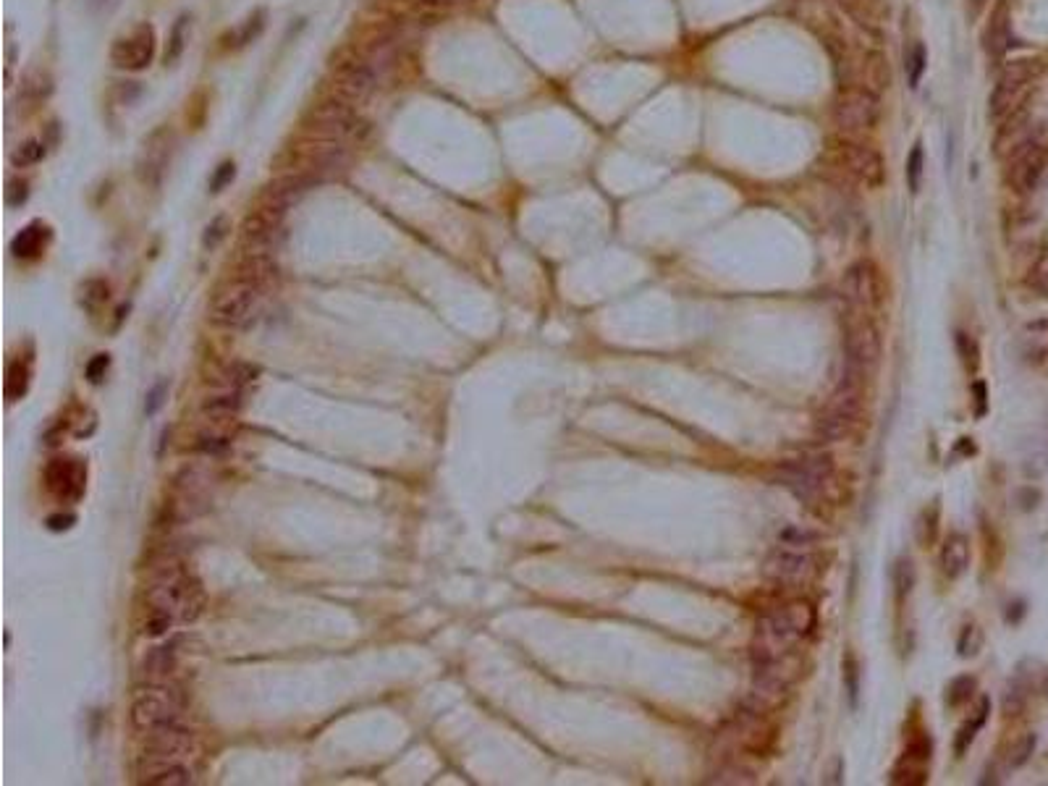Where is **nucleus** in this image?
Listing matches in <instances>:
<instances>
[{
  "mask_svg": "<svg viewBox=\"0 0 1048 786\" xmlns=\"http://www.w3.org/2000/svg\"><path fill=\"white\" fill-rule=\"evenodd\" d=\"M160 393H163V386H158V388H155V391L150 393V404H147V412H150V414L155 412V409L160 407V401H163V399H160Z\"/></svg>",
  "mask_w": 1048,
  "mask_h": 786,
  "instance_id": "de8ad7c7",
  "label": "nucleus"
},
{
  "mask_svg": "<svg viewBox=\"0 0 1048 786\" xmlns=\"http://www.w3.org/2000/svg\"><path fill=\"white\" fill-rule=\"evenodd\" d=\"M831 118L844 137H868L881 121V97L870 87L849 84L836 95L834 105H831Z\"/></svg>",
  "mask_w": 1048,
  "mask_h": 786,
  "instance_id": "20e7f679",
  "label": "nucleus"
},
{
  "mask_svg": "<svg viewBox=\"0 0 1048 786\" xmlns=\"http://www.w3.org/2000/svg\"><path fill=\"white\" fill-rule=\"evenodd\" d=\"M48 239H50V231L45 223H40V221L29 223L27 228H21L14 242H11V252H14V257L29 260V257L40 255Z\"/></svg>",
  "mask_w": 1048,
  "mask_h": 786,
  "instance_id": "4be33fe9",
  "label": "nucleus"
},
{
  "mask_svg": "<svg viewBox=\"0 0 1048 786\" xmlns=\"http://www.w3.org/2000/svg\"><path fill=\"white\" fill-rule=\"evenodd\" d=\"M831 158L836 171L847 176L852 184L862 189H878L886 181V163L883 155L860 137H836L831 142Z\"/></svg>",
  "mask_w": 1048,
  "mask_h": 786,
  "instance_id": "7ed1b4c3",
  "label": "nucleus"
},
{
  "mask_svg": "<svg viewBox=\"0 0 1048 786\" xmlns=\"http://www.w3.org/2000/svg\"><path fill=\"white\" fill-rule=\"evenodd\" d=\"M262 29H265V11H255V14L249 16L242 27L234 32V48H244L249 42H255Z\"/></svg>",
  "mask_w": 1048,
  "mask_h": 786,
  "instance_id": "c756f323",
  "label": "nucleus"
},
{
  "mask_svg": "<svg viewBox=\"0 0 1048 786\" xmlns=\"http://www.w3.org/2000/svg\"><path fill=\"white\" fill-rule=\"evenodd\" d=\"M815 629V608L807 600H786L758 619L752 655L755 663L794 655Z\"/></svg>",
  "mask_w": 1048,
  "mask_h": 786,
  "instance_id": "f03ea898",
  "label": "nucleus"
},
{
  "mask_svg": "<svg viewBox=\"0 0 1048 786\" xmlns=\"http://www.w3.org/2000/svg\"><path fill=\"white\" fill-rule=\"evenodd\" d=\"M920 179H923V147L915 145L907 158V184L912 192H920Z\"/></svg>",
  "mask_w": 1048,
  "mask_h": 786,
  "instance_id": "c9c22d12",
  "label": "nucleus"
},
{
  "mask_svg": "<svg viewBox=\"0 0 1048 786\" xmlns=\"http://www.w3.org/2000/svg\"><path fill=\"white\" fill-rule=\"evenodd\" d=\"M29 388V365H24L21 359L8 365V380H6V396L8 401H19Z\"/></svg>",
  "mask_w": 1048,
  "mask_h": 786,
  "instance_id": "cd10ccee",
  "label": "nucleus"
},
{
  "mask_svg": "<svg viewBox=\"0 0 1048 786\" xmlns=\"http://www.w3.org/2000/svg\"><path fill=\"white\" fill-rule=\"evenodd\" d=\"M860 386L862 378L847 373V380L842 383V388L831 396V401L823 409L821 420H818V435L826 438V441H842L847 435L855 433V428L860 425Z\"/></svg>",
  "mask_w": 1048,
  "mask_h": 786,
  "instance_id": "1a4fd4ad",
  "label": "nucleus"
},
{
  "mask_svg": "<svg viewBox=\"0 0 1048 786\" xmlns=\"http://www.w3.org/2000/svg\"><path fill=\"white\" fill-rule=\"evenodd\" d=\"M967 566H970V540L962 532H954L941 548V569L949 580H957L959 574H965Z\"/></svg>",
  "mask_w": 1048,
  "mask_h": 786,
  "instance_id": "412c9836",
  "label": "nucleus"
},
{
  "mask_svg": "<svg viewBox=\"0 0 1048 786\" xmlns=\"http://www.w3.org/2000/svg\"><path fill=\"white\" fill-rule=\"evenodd\" d=\"M881 359V333L873 315L852 310L847 323V373L855 378H868Z\"/></svg>",
  "mask_w": 1048,
  "mask_h": 786,
  "instance_id": "9b49d317",
  "label": "nucleus"
},
{
  "mask_svg": "<svg viewBox=\"0 0 1048 786\" xmlns=\"http://www.w3.org/2000/svg\"><path fill=\"white\" fill-rule=\"evenodd\" d=\"M834 480V459L828 454H815L789 462L781 467V483L792 488L800 498L821 496L823 490Z\"/></svg>",
  "mask_w": 1048,
  "mask_h": 786,
  "instance_id": "2eb2a0df",
  "label": "nucleus"
},
{
  "mask_svg": "<svg viewBox=\"0 0 1048 786\" xmlns=\"http://www.w3.org/2000/svg\"><path fill=\"white\" fill-rule=\"evenodd\" d=\"M48 524H50V530H69L71 524H74V517H71V514L69 517H50Z\"/></svg>",
  "mask_w": 1048,
  "mask_h": 786,
  "instance_id": "49530a36",
  "label": "nucleus"
},
{
  "mask_svg": "<svg viewBox=\"0 0 1048 786\" xmlns=\"http://www.w3.org/2000/svg\"><path fill=\"white\" fill-rule=\"evenodd\" d=\"M973 690H975L973 676H959V679H954V682L949 684V705H959V703H965V700H970Z\"/></svg>",
  "mask_w": 1048,
  "mask_h": 786,
  "instance_id": "4c0bfd02",
  "label": "nucleus"
},
{
  "mask_svg": "<svg viewBox=\"0 0 1048 786\" xmlns=\"http://www.w3.org/2000/svg\"><path fill=\"white\" fill-rule=\"evenodd\" d=\"M139 781L147 786H187L194 781V773L187 763H173V766H163L150 773H142Z\"/></svg>",
  "mask_w": 1048,
  "mask_h": 786,
  "instance_id": "5701e85b",
  "label": "nucleus"
},
{
  "mask_svg": "<svg viewBox=\"0 0 1048 786\" xmlns=\"http://www.w3.org/2000/svg\"><path fill=\"white\" fill-rule=\"evenodd\" d=\"M333 82H336L333 87L341 100H346L349 105H359L365 103L378 87V69L367 58H352V61H344L338 66Z\"/></svg>",
  "mask_w": 1048,
  "mask_h": 786,
  "instance_id": "dca6fc26",
  "label": "nucleus"
},
{
  "mask_svg": "<svg viewBox=\"0 0 1048 786\" xmlns=\"http://www.w3.org/2000/svg\"><path fill=\"white\" fill-rule=\"evenodd\" d=\"M1038 76H1041V61L1022 58V61L1007 63L999 74V82L993 87L991 97H988V113H991L993 121H1004L1014 111L1025 108Z\"/></svg>",
  "mask_w": 1048,
  "mask_h": 786,
  "instance_id": "0eeeda50",
  "label": "nucleus"
},
{
  "mask_svg": "<svg viewBox=\"0 0 1048 786\" xmlns=\"http://www.w3.org/2000/svg\"><path fill=\"white\" fill-rule=\"evenodd\" d=\"M763 574H766V580H771L773 585L797 590V587H807L821 574V561H818L815 553L781 545V548H776L766 559Z\"/></svg>",
  "mask_w": 1048,
  "mask_h": 786,
  "instance_id": "4468645a",
  "label": "nucleus"
},
{
  "mask_svg": "<svg viewBox=\"0 0 1048 786\" xmlns=\"http://www.w3.org/2000/svg\"><path fill=\"white\" fill-rule=\"evenodd\" d=\"M239 409H242V399H239L236 393H226V396L207 399L202 412H205L210 420H231Z\"/></svg>",
  "mask_w": 1048,
  "mask_h": 786,
  "instance_id": "bb28decb",
  "label": "nucleus"
},
{
  "mask_svg": "<svg viewBox=\"0 0 1048 786\" xmlns=\"http://www.w3.org/2000/svg\"><path fill=\"white\" fill-rule=\"evenodd\" d=\"M310 137L328 139L338 145H349V142H362L367 137V124L359 118L352 105L346 100H331V103H320L310 113Z\"/></svg>",
  "mask_w": 1048,
  "mask_h": 786,
  "instance_id": "6e6552de",
  "label": "nucleus"
},
{
  "mask_svg": "<svg viewBox=\"0 0 1048 786\" xmlns=\"http://www.w3.org/2000/svg\"><path fill=\"white\" fill-rule=\"evenodd\" d=\"M45 142L42 139H29V142H24V145H19L14 150V155H11V160H14V166L16 168H27V166H37L42 158H45Z\"/></svg>",
  "mask_w": 1048,
  "mask_h": 786,
  "instance_id": "c85d7f7f",
  "label": "nucleus"
},
{
  "mask_svg": "<svg viewBox=\"0 0 1048 786\" xmlns=\"http://www.w3.org/2000/svg\"><path fill=\"white\" fill-rule=\"evenodd\" d=\"M226 231H228V223L226 218H215L210 226H207V234H205V247L207 249H215L218 244L226 239Z\"/></svg>",
  "mask_w": 1048,
  "mask_h": 786,
  "instance_id": "a19ab883",
  "label": "nucleus"
},
{
  "mask_svg": "<svg viewBox=\"0 0 1048 786\" xmlns=\"http://www.w3.org/2000/svg\"><path fill=\"white\" fill-rule=\"evenodd\" d=\"M928 771H931V739L923 734L907 745L897 766L891 768L889 781L902 786H923L928 781Z\"/></svg>",
  "mask_w": 1048,
  "mask_h": 786,
  "instance_id": "a211bd4d",
  "label": "nucleus"
},
{
  "mask_svg": "<svg viewBox=\"0 0 1048 786\" xmlns=\"http://www.w3.org/2000/svg\"><path fill=\"white\" fill-rule=\"evenodd\" d=\"M925 63H928V53H925L923 42H915L912 50L907 53V76H910V87H917L920 79L925 74Z\"/></svg>",
  "mask_w": 1048,
  "mask_h": 786,
  "instance_id": "7c9ffc66",
  "label": "nucleus"
},
{
  "mask_svg": "<svg viewBox=\"0 0 1048 786\" xmlns=\"http://www.w3.org/2000/svg\"><path fill=\"white\" fill-rule=\"evenodd\" d=\"M1028 695H1030V684L1028 682H1022V679H1014L1012 687H1009V695H1007V703H1004V711L1009 713V716H1017V713L1025 708V703H1028Z\"/></svg>",
  "mask_w": 1048,
  "mask_h": 786,
  "instance_id": "72a5a7b5",
  "label": "nucleus"
},
{
  "mask_svg": "<svg viewBox=\"0 0 1048 786\" xmlns=\"http://www.w3.org/2000/svg\"><path fill=\"white\" fill-rule=\"evenodd\" d=\"M200 449L207 451V454H221L226 449V441H221V438H202Z\"/></svg>",
  "mask_w": 1048,
  "mask_h": 786,
  "instance_id": "a18cd8bd",
  "label": "nucleus"
},
{
  "mask_svg": "<svg viewBox=\"0 0 1048 786\" xmlns=\"http://www.w3.org/2000/svg\"><path fill=\"white\" fill-rule=\"evenodd\" d=\"M194 750H197L194 734L181 729L179 724H166L147 731V745L142 763H139V776L155 771V768L173 766V763H187V758Z\"/></svg>",
  "mask_w": 1048,
  "mask_h": 786,
  "instance_id": "9d476101",
  "label": "nucleus"
},
{
  "mask_svg": "<svg viewBox=\"0 0 1048 786\" xmlns=\"http://www.w3.org/2000/svg\"><path fill=\"white\" fill-rule=\"evenodd\" d=\"M84 480H87V469L79 459H53L45 467V483L56 498L71 504L84 496Z\"/></svg>",
  "mask_w": 1048,
  "mask_h": 786,
  "instance_id": "6ab92c4d",
  "label": "nucleus"
},
{
  "mask_svg": "<svg viewBox=\"0 0 1048 786\" xmlns=\"http://www.w3.org/2000/svg\"><path fill=\"white\" fill-rule=\"evenodd\" d=\"M173 666H176V655H173V648H155L150 650V655L145 658V674L150 676V679H166L168 674L173 671Z\"/></svg>",
  "mask_w": 1048,
  "mask_h": 786,
  "instance_id": "a878e982",
  "label": "nucleus"
},
{
  "mask_svg": "<svg viewBox=\"0 0 1048 786\" xmlns=\"http://www.w3.org/2000/svg\"><path fill=\"white\" fill-rule=\"evenodd\" d=\"M108 3H111V0H90L92 8H105V6H108Z\"/></svg>",
  "mask_w": 1048,
  "mask_h": 786,
  "instance_id": "09e8293b",
  "label": "nucleus"
},
{
  "mask_svg": "<svg viewBox=\"0 0 1048 786\" xmlns=\"http://www.w3.org/2000/svg\"><path fill=\"white\" fill-rule=\"evenodd\" d=\"M844 682H847L849 703L857 705V695H860V669H857V661L852 653H849L847 661H844Z\"/></svg>",
  "mask_w": 1048,
  "mask_h": 786,
  "instance_id": "e433bc0d",
  "label": "nucleus"
},
{
  "mask_svg": "<svg viewBox=\"0 0 1048 786\" xmlns=\"http://www.w3.org/2000/svg\"><path fill=\"white\" fill-rule=\"evenodd\" d=\"M108 365H111L108 354H97L90 365H87V380H90V383H100V380L105 378V370H108Z\"/></svg>",
  "mask_w": 1048,
  "mask_h": 786,
  "instance_id": "c03bdc74",
  "label": "nucleus"
},
{
  "mask_svg": "<svg viewBox=\"0 0 1048 786\" xmlns=\"http://www.w3.org/2000/svg\"><path fill=\"white\" fill-rule=\"evenodd\" d=\"M187 711V697L173 684H150L139 690L131 703V724L139 731H152L158 726L179 724Z\"/></svg>",
  "mask_w": 1048,
  "mask_h": 786,
  "instance_id": "423d86ee",
  "label": "nucleus"
},
{
  "mask_svg": "<svg viewBox=\"0 0 1048 786\" xmlns=\"http://www.w3.org/2000/svg\"><path fill=\"white\" fill-rule=\"evenodd\" d=\"M147 616L145 635L160 637L166 635L173 624H189L202 614L205 608V593L202 585L194 580L192 574L181 566L171 564L150 582L145 593Z\"/></svg>",
  "mask_w": 1048,
  "mask_h": 786,
  "instance_id": "f257e3e1",
  "label": "nucleus"
},
{
  "mask_svg": "<svg viewBox=\"0 0 1048 786\" xmlns=\"http://www.w3.org/2000/svg\"><path fill=\"white\" fill-rule=\"evenodd\" d=\"M988 713H991V700H988V697H983V700H980V705H978V711L973 713V718H970V721H967V724L962 726V729H959L957 742H954V750H957V755H962V752H965L967 747L973 745V739L978 737V731L983 729V726H986Z\"/></svg>",
  "mask_w": 1048,
  "mask_h": 786,
  "instance_id": "b1692460",
  "label": "nucleus"
},
{
  "mask_svg": "<svg viewBox=\"0 0 1048 786\" xmlns=\"http://www.w3.org/2000/svg\"><path fill=\"white\" fill-rule=\"evenodd\" d=\"M27 197H29V184H27V181L16 179V181H11V184H8V194H6L8 205L21 207V205H24V202H27Z\"/></svg>",
  "mask_w": 1048,
  "mask_h": 786,
  "instance_id": "37998d69",
  "label": "nucleus"
},
{
  "mask_svg": "<svg viewBox=\"0 0 1048 786\" xmlns=\"http://www.w3.org/2000/svg\"><path fill=\"white\" fill-rule=\"evenodd\" d=\"M957 346L959 354H962V362L975 370V367H978V344H975L967 333H957Z\"/></svg>",
  "mask_w": 1048,
  "mask_h": 786,
  "instance_id": "58836bf2",
  "label": "nucleus"
},
{
  "mask_svg": "<svg viewBox=\"0 0 1048 786\" xmlns=\"http://www.w3.org/2000/svg\"><path fill=\"white\" fill-rule=\"evenodd\" d=\"M842 294L847 299L849 310L873 315L886 302V281L876 262L860 260L849 265L842 278Z\"/></svg>",
  "mask_w": 1048,
  "mask_h": 786,
  "instance_id": "f8f14e48",
  "label": "nucleus"
},
{
  "mask_svg": "<svg viewBox=\"0 0 1048 786\" xmlns=\"http://www.w3.org/2000/svg\"><path fill=\"white\" fill-rule=\"evenodd\" d=\"M1033 750H1035V734H1025V737L1017 739V742L1012 745V750H1009L1007 766L1012 768V771L1014 768L1025 766V763L1030 760V755H1033Z\"/></svg>",
  "mask_w": 1048,
  "mask_h": 786,
  "instance_id": "2f4dec72",
  "label": "nucleus"
},
{
  "mask_svg": "<svg viewBox=\"0 0 1048 786\" xmlns=\"http://www.w3.org/2000/svg\"><path fill=\"white\" fill-rule=\"evenodd\" d=\"M262 289H265L262 278L252 276L247 270H239L234 281L221 286L213 297V304H210L213 323L226 325V328H239V325L247 323L255 315L257 304H260Z\"/></svg>",
  "mask_w": 1048,
  "mask_h": 786,
  "instance_id": "39448f33",
  "label": "nucleus"
},
{
  "mask_svg": "<svg viewBox=\"0 0 1048 786\" xmlns=\"http://www.w3.org/2000/svg\"><path fill=\"white\" fill-rule=\"evenodd\" d=\"M236 176V166L231 163V160H226V163H221L218 166V171L213 173V179H210V192H221L226 184H231Z\"/></svg>",
  "mask_w": 1048,
  "mask_h": 786,
  "instance_id": "ea45409f",
  "label": "nucleus"
},
{
  "mask_svg": "<svg viewBox=\"0 0 1048 786\" xmlns=\"http://www.w3.org/2000/svg\"><path fill=\"white\" fill-rule=\"evenodd\" d=\"M152 56H155V29L150 24H139L131 35L118 37L111 48V61L126 71L147 69Z\"/></svg>",
  "mask_w": 1048,
  "mask_h": 786,
  "instance_id": "f3484780",
  "label": "nucleus"
},
{
  "mask_svg": "<svg viewBox=\"0 0 1048 786\" xmlns=\"http://www.w3.org/2000/svg\"><path fill=\"white\" fill-rule=\"evenodd\" d=\"M1030 286L1035 291H1041L1043 297H1048V257L1038 260V265L1033 268V276H1030Z\"/></svg>",
  "mask_w": 1048,
  "mask_h": 786,
  "instance_id": "79ce46f5",
  "label": "nucleus"
},
{
  "mask_svg": "<svg viewBox=\"0 0 1048 786\" xmlns=\"http://www.w3.org/2000/svg\"><path fill=\"white\" fill-rule=\"evenodd\" d=\"M168 152H171V145H168V134L166 131H155V134H152V137L145 142V155H147L145 171L147 173L163 171L168 163Z\"/></svg>",
  "mask_w": 1048,
  "mask_h": 786,
  "instance_id": "393cba45",
  "label": "nucleus"
},
{
  "mask_svg": "<svg viewBox=\"0 0 1048 786\" xmlns=\"http://www.w3.org/2000/svg\"><path fill=\"white\" fill-rule=\"evenodd\" d=\"M912 585H915V569H912L910 559H899L894 566V587H897L899 598L910 595Z\"/></svg>",
  "mask_w": 1048,
  "mask_h": 786,
  "instance_id": "f704fd0d",
  "label": "nucleus"
},
{
  "mask_svg": "<svg viewBox=\"0 0 1048 786\" xmlns=\"http://www.w3.org/2000/svg\"><path fill=\"white\" fill-rule=\"evenodd\" d=\"M187 24H189L187 16H181V19L176 21V27H173V32H171V42H168V50H166V66H173V63L181 58V53H184Z\"/></svg>",
  "mask_w": 1048,
  "mask_h": 786,
  "instance_id": "473e14b6",
  "label": "nucleus"
},
{
  "mask_svg": "<svg viewBox=\"0 0 1048 786\" xmlns=\"http://www.w3.org/2000/svg\"><path fill=\"white\" fill-rule=\"evenodd\" d=\"M983 48H986L988 58H993V61L1004 58V53L1012 48V14H1009L1007 3H1001L991 14L986 35H983Z\"/></svg>",
  "mask_w": 1048,
  "mask_h": 786,
  "instance_id": "aec40b11",
  "label": "nucleus"
},
{
  "mask_svg": "<svg viewBox=\"0 0 1048 786\" xmlns=\"http://www.w3.org/2000/svg\"><path fill=\"white\" fill-rule=\"evenodd\" d=\"M1048 173V145L1041 137L1014 147L1007 155V184L1012 192L1028 197L1041 187Z\"/></svg>",
  "mask_w": 1048,
  "mask_h": 786,
  "instance_id": "ddd939ff",
  "label": "nucleus"
}]
</instances>
